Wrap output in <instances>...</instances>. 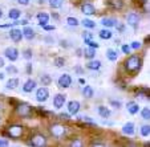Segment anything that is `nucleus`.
<instances>
[{"label":"nucleus","mask_w":150,"mask_h":147,"mask_svg":"<svg viewBox=\"0 0 150 147\" xmlns=\"http://www.w3.org/2000/svg\"><path fill=\"white\" fill-rule=\"evenodd\" d=\"M141 64H142V61L138 56H130L126 61H125L124 65H125V69H126L127 72H136L137 69L141 66Z\"/></svg>","instance_id":"obj_1"},{"label":"nucleus","mask_w":150,"mask_h":147,"mask_svg":"<svg viewBox=\"0 0 150 147\" xmlns=\"http://www.w3.org/2000/svg\"><path fill=\"white\" fill-rule=\"evenodd\" d=\"M16 111L20 117H23V118H29V117H31V113H32V106L28 103H20L16 106Z\"/></svg>","instance_id":"obj_2"},{"label":"nucleus","mask_w":150,"mask_h":147,"mask_svg":"<svg viewBox=\"0 0 150 147\" xmlns=\"http://www.w3.org/2000/svg\"><path fill=\"white\" fill-rule=\"evenodd\" d=\"M7 134L8 136L11 138L16 139V138H20V136L23 135V126H20V124H12L7 129Z\"/></svg>","instance_id":"obj_3"},{"label":"nucleus","mask_w":150,"mask_h":147,"mask_svg":"<svg viewBox=\"0 0 150 147\" xmlns=\"http://www.w3.org/2000/svg\"><path fill=\"white\" fill-rule=\"evenodd\" d=\"M49 130H51L52 135L56 136V138H60V136H62L67 133V127H64L62 124H52Z\"/></svg>","instance_id":"obj_4"},{"label":"nucleus","mask_w":150,"mask_h":147,"mask_svg":"<svg viewBox=\"0 0 150 147\" xmlns=\"http://www.w3.org/2000/svg\"><path fill=\"white\" fill-rule=\"evenodd\" d=\"M29 144H32V146H36V147L45 146V144H47V139H45V136H44V135H41V134H37V135L32 136Z\"/></svg>","instance_id":"obj_5"},{"label":"nucleus","mask_w":150,"mask_h":147,"mask_svg":"<svg viewBox=\"0 0 150 147\" xmlns=\"http://www.w3.org/2000/svg\"><path fill=\"white\" fill-rule=\"evenodd\" d=\"M49 97V91L47 88H40L39 90L36 91V99L39 102H45Z\"/></svg>","instance_id":"obj_6"},{"label":"nucleus","mask_w":150,"mask_h":147,"mask_svg":"<svg viewBox=\"0 0 150 147\" xmlns=\"http://www.w3.org/2000/svg\"><path fill=\"white\" fill-rule=\"evenodd\" d=\"M57 82H59L60 88H69L72 84V77L69 76V74H62V76H60Z\"/></svg>","instance_id":"obj_7"},{"label":"nucleus","mask_w":150,"mask_h":147,"mask_svg":"<svg viewBox=\"0 0 150 147\" xmlns=\"http://www.w3.org/2000/svg\"><path fill=\"white\" fill-rule=\"evenodd\" d=\"M4 54H6V57L9 61H16L17 57H19V52H17L16 48H7Z\"/></svg>","instance_id":"obj_8"},{"label":"nucleus","mask_w":150,"mask_h":147,"mask_svg":"<svg viewBox=\"0 0 150 147\" xmlns=\"http://www.w3.org/2000/svg\"><path fill=\"white\" fill-rule=\"evenodd\" d=\"M80 110V102L79 101H71L68 102V111L69 114H73V115H76L77 113H79Z\"/></svg>","instance_id":"obj_9"},{"label":"nucleus","mask_w":150,"mask_h":147,"mask_svg":"<svg viewBox=\"0 0 150 147\" xmlns=\"http://www.w3.org/2000/svg\"><path fill=\"white\" fill-rule=\"evenodd\" d=\"M9 36H11L12 41H15V43H19L20 40L23 39V32L20 31V29H11V32H9Z\"/></svg>","instance_id":"obj_10"},{"label":"nucleus","mask_w":150,"mask_h":147,"mask_svg":"<svg viewBox=\"0 0 150 147\" xmlns=\"http://www.w3.org/2000/svg\"><path fill=\"white\" fill-rule=\"evenodd\" d=\"M64 103H65V96H64V94H56V97H54V99H53L54 108L61 109L62 106H64Z\"/></svg>","instance_id":"obj_11"},{"label":"nucleus","mask_w":150,"mask_h":147,"mask_svg":"<svg viewBox=\"0 0 150 147\" xmlns=\"http://www.w3.org/2000/svg\"><path fill=\"white\" fill-rule=\"evenodd\" d=\"M81 11H82V13L88 15V16H91V15H94V13H96V8H94L92 4H89V3L82 4Z\"/></svg>","instance_id":"obj_12"},{"label":"nucleus","mask_w":150,"mask_h":147,"mask_svg":"<svg viewBox=\"0 0 150 147\" xmlns=\"http://www.w3.org/2000/svg\"><path fill=\"white\" fill-rule=\"evenodd\" d=\"M139 21V16L137 13H129L127 15V24L132 27H137Z\"/></svg>","instance_id":"obj_13"},{"label":"nucleus","mask_w":150,"mask_h":147,"mask_svg":"<svg viewBox=\"0 0 150 147\" xmlns=\"http://www.w3.org/2000/svg\"><path fill=\"white\" fill-rule=\"evenodd\" d=\"M109 6L112 7L113 9H117V11H120V9L124 8L125 3H124V0H109L108 1Z\"/></svg>","instance_id":"obj_14"},{"label":"nucleus","mask_w":150,"mask_h":147,"mask_svg":"<svg viewBox=\"0 0 150 147\" xmlns=\"http://www.w3.org/2000/svg\"><path fill=\"white\" fill-rule=\"evenodd\" d=\"M37 20H39V25L40 27H44L48 24L49 21V16L47 13H44V12H41V13L37 15Z\"/></svg>","instance_id":"obj_15"},{"label":"nucleus","mask_w":150,"mask_h":147,"mask_svg":"<svg viewBox=\"0 0 150 147\" xmlns=\"http://www.w3.org/2000/svg\"><path fill=\"white\" fill-rule=\"evenodd\" d=\"M35 88H36V81H33V79H28V81L24 84L23 90L25 91V93H31Z\"/></svg>","instance_id":"obj_16"},{"label":"nucleus","mask_w":150,"mask_h":147,"mask_svg":"<svg viewBox=\"0 0 150 147\" xmlns=\"http://www.w3.org/2000/svg\"><path fill=\"white\" fill-rule=\"evenodd\" d=\"M86 68L91 69V70H98V69L101 68V62H100L98 60H92V61H89L88 64H86Z\"/></svg>","instance_id":"obj_17"},{"label":"nucleus","mask_w":150,"mask_h":147,"mask_svg":"<svg viewBox=\"0 0 150 147\" xmlns=\"http://www.w3.org/2000/svg\"><path fill=\"white\" fill-rule=\"evenodd\" d=\"M122 131H124V134H126V135H133V134H134V123L127 122V123L124 126Z\"/></svg>","instance_id":"obj_18"},{"label":"nucleus","mask_w":150,"mask_h":147,"mask_svg":"<svg viewBox=\"0 0 150 147\" xmlns=\"http://www.w3.org/2000/svg\"><path fill=\"white\" fill-rule=\"evenodd\" d=\"M126 108H127V111L130 114H137L139 110V106L136 103V102H129V103L126 105Z\"/></svg>","instance_id":"obj_19"},{"label":"nucleus","mask_w":150,"mask_h":147,"mask_svg":"<svg viewBox=\"0 0 150 147\" xmlns=\"http://www.w3.org/2000/svg\"><path fill=\"white\" fill-rule=\"evenodd\" d=\"M21 32H23V36L25 37V39H28V40H31V39H33L35 37V31L32 28H29V27H25Z\"/></svg>","instance_id":"obj_20"},{"label":"nucleus","mask_w":150,"mask_h":147,"mask_svg":"<svg viewBox=\"0 0 150 147\" xmlns=\"http://www.w3.org/2000/svg\"><path fill=\"white\" fill-rule=\"evenodd\" d=\"M94 54H96V49L92 48V46H88V48L84 49V56L86 58H94Z\"/></svg>","instance_id":"obj_21"},{"label":"nucleus","mask_w":150,"mask_h":147,"mask_svg":"<svg viewBox=\"0 0 150 147\" xmlns=\"http://www.w3.org/2000/svg\"><path fill=\"white\" fill-rule=\"evenodd\" d=\"M116 20L114 19H110V17H105V19H102L101 20V24L104 27H114L116 25Z\"/></svg>","instance_id":"obj_22"},{"label":"nucleus","mask_w":150,"mask_h":147,"mask_svg":"<svg viewBox=\"0 0 150 147\" xmlns=\"http://www.w3.org/2000/svg\"><path fill=\"white\" fill-rule=\"evenodd\" d=\"M20 15H21V12H20L19 9H16V8H12L11 11L8 12V17L9 19H12V20H17L20 17Z\"/></svg>","instance_id":"obj_23"},{"label":"nucleus","mask_w":150,"mask_h":147,"mask_svg":"<svg viewBox=\"0 0 150 147\" xmlns=\"http://www.w3.org/2000/svg\"><path fill=\"white\" fill-rule=\"evenodd\" d=\"M98 114L102 117V118H108L110 115V110L108 108H105V106H100L98 108Z\"/></svg>","instance_id":"obj_24"},{"label":"nucleus","mask_w":150,"mask_h":147,"mask_svg":"<svg viewBox=\"0 0 150 147\" xmlns=\"http://www.w3.org/2000/svg\"><path fill=\"white\" fill-rule=\"evenodd\" d=\"M82 94H84V97H86V98H92V97H93V89H92V86H85V88L82 89Z\"/></svg>","instance_id":"obj_25"},{"label":"nucleus","mask_w":150,"mask_h":147,"mask_svg":"<svg viewBox=\"0 0 150 147\" xmlns=\"http://www.w3.org/2000/svg\"><path fill=\"white\" fill-rule=\"evenodd\" d=\"M16 86H19V79L17 78H11L7 82V88L8 89H15Z\"/></svg>","instance_id":"obj_26"},{"label":"nucleus","mask_w":150,"mask_h":147,"mask_svg":"<svg viewBox=\"0 0 150 147\" xmlns=\"http://www.w3.org/2000/svg\"><path fill=\"white\" fill-rule=\"evenodd\" d=\"M112 32L109 31V29H102L101 32H100V37H101V39H104V40H109L112 37Z\"/></svg>","instance_id":"obj_27"},{"label":"nucleus","mask_w":150,"mask_h":147,"mask_svg":"<svg viewBox=\"0 0 150 147\" xmlns=\"http://www.w3.org/2000/svg\"><path fill=\"white\" fill-rule=\"evenodd\" d=\"M81 23H82V25L86 27V28H89V29H92V28H94V27H96L94 21H92V20H89V19H84Z\"/></svg>","instance_id":"obj_28"},{"label":"nucleus","mask_w":150,"mask_h":147,"mask_svg":"<svg viewBox=\"0 0 150 147\" xmlns=\"http://www.w3.org/2000/svg\"><path fill=\"white\" fill-rule=\"evenodd\" d=\"M106 56H108V58L110 60V61H116V60H117V52L113 51V49H108Z\"/></svg>","instance_id":"obj_29"},{"label":"nucleus","mask_w":150,"mask_h":147,"mask_svg":"<svg viewBox=\"0 0 150 147\" xmlns=\"http://www.w3.org/2000/svg\"><path fill=\"white\" fill-rule=\"evenodd\" d=\"M49 6L52 8H60L62 6V0H49Z\"/></svg>","instance_id":"obj_30"},{"label":"nucleus","mask_w":150,"mask_h":147,"mask_svg":"<svg viewBox=\"0 0 150 147\" xmlns=\"http://www.w3.org/2000/svg\"><path fill=\"white\" fill-rule=\"evenodd\" d=\"M67 21H68V24L69 25H72V27H77L79 25V20L76 19V17H68V19H67Z\"/></svg>","instance_id":"obj_31"},{"label":"nucleus","mask_w":150,"mask_h":147,"mask_svg":"<svg viewBox=\"0 0 150 147\" xmlns=\"http://www.w3.org/2000/svg\"><path fill=\"white\" fill-rule=\"evenodd\" d=\"M64 64H65V60L62 58V57H57V58H54V65L56 66H62L64 65Z\"/></svg>","instance_id":"obj_32"},{"label":"nucleus","mask_w":150,"mask_h":147,"mask_svg":"<svg viewBox=\"0 0 150 147\" xmlns=\"http://www.w3.org/2000/svg\"><path fill=\"white\" fill-rule=\"evenodd\" d=\"M141 134L144 136H149V134H150V127H149V124L147 126H142V129H141Z\"/></svg>","instance_id":"obj_33"},{"label":"nucleus","mask_w":150,"mask_h":147,"mask_svg":"<svg viewBox=\"0 0 150 147\" xmlns=\"http://www.w3.org/2000/svg\"><path fill=\"white\" fill-rule=\"evenodd\" d=\"M142 118H144V119H149L150 118V110H149V108H144V109H142Z\"/></svg>","instance_id":"obj_34"},{"label":"nucleus","mask_w":150,"mask_h":147,"mask_svg":"<svg viewBox=\"0 0 150 147\" xmlns=\"http://www.w3.org/2000/svg\"><path fill=\"white\" fill-rule=\"evenodd\" d=\"M41 82L44 84V85H49L52 82V78L49 76H41Z\"/></svg>","instance_id":"obj_35"},{"label":"nucleus","mask_w":150,"mask_h":147,"mask_svg":"<svg viewBox=\"0 0 150 147\" xmlns=\"http://www.w3.org/2000/svg\"><path fill=\"white\" fill-rule=\"evenodd\" d=\"M85 43L88 44V46H92V48H94V49H97L98 48V44L96 43V41H93V40H86V41H85Z\"/></svg>","instance_id":"obj_36"},{"label":"nucleus","mask_w":150,"mask_h":147,"mask_svg":"<svg viewBox=\"0 0 150 147\" xmlns=\"http://www.w3.org/2000/svg\"><path fill=\"white\" fill-rule=\"evenodd\" d=\"M132 49H139L141 48V43H138V41H134V43H132Z\"/></svg>","instance_id":"obj_37"},{"label":"nucleus","mask_w":150,"mask_h":147,"mask_svg":"<svg viewBox=\"0 0 150 147\" xmlns=\"http://www.w3.org/2000/svg\"><path fill=\"white\" fill-rule=\"evenodd\" d=\"M24 57H25L27 60H29L32 57V52L29 51V49H25V51H24Z\"/></svg>","instance_id":"obj_38"},{"label":"nucleus","mask_w":150,"mask_h":147,"mask_svg":"<svg viewBox=\"0 0 150 147\" xmlns=\"http://www.w3.org/2000/svg\"><path fill=\"white\" fill-rule=\"evenodd\" d=\"M82 37H84V41H86V40H91L92 39V33H89V32H84Z\"/></svg>","instance_id":"obj_39"},{"label":"nucleus","mask_w":150,"mask_h":147,"mask_svg":"<svg viewBox=\"0 0 150 147\" xmlns=\"http://www.w3.org/2000/svg\"><path fill=\"white\" fill-rule=\"evenodd\" d=\"M110 105L116 106V108H121V102L120 101H114V99H110Z\"/></svg>","instance_id":"obj_40"},{"label":"nucleus","mask_w":150,"mask_h":147,"mask_svg":"<svg viewBox=\"0 0 150 147\" xmlns=\"http://www.w3.org/2000/svg\"><path fill=\"white\" fill-rule=\"evenodd\" d=\"M7 72H8V73H17V69L15 68V66H8V68H7Z\"/></svg>","instance_id":"obj_41"},{"label":"nucleus","mask_w":150,"mask_h":147,"mask_svg":"<svg viewBox=\"0 0 150 147\" xmlns=\"http://www.w3.org/2000/svg\"><path fill=\"white\" fill-rule=\"evenodd\" d=\"M122 52L126 54L130 53V46H127V45H122Z\"/></svg>","instance_id":"obj_42"},{"label":"nucleus","mask_w":150,"mask_h":147,"mask_svg":"<svg viewBox=\"0 0 150 147\" xmlns=\"http://www.w3.org/2000/svg\"><path fill=\"white\" fill-rule=\"evenodd\" d=\"M42 28L45 29V31H53V29H54V27H53V25H48V24H47V25H44V27H42Z\"/></svg>","instance_id":"obj_43"},{"label":"nucleus","mask_w":150,"mask_h":147,"mask_svg":"<svg viewBox=\"0 0 150 147\" xmlns=\"http://www.w3.org/2000/svg\"><path fill=\"white\" fill-rule=\"evenodd\" d=\"M0 146H8V141H6V139H0Z\"/></svg>","instance_id":"obj_44"},{"label":"nucleus","mask_w":150,"mask_h":147,"mask_svg":"<svg viewBox=\"0 0 150 147\" xmlns=\"http://www.w3.org/2000/svg\"><path fill=\"white\" fill-rule=\"evenodd\" d=\"M20 4H23V6H28V3H29V0H17Z\"/></svg>","instance_id":"obj_45"},{"label":"nucleus","mask_w":150,"mask_h":147,"mask_svg":"<svg viewBox=\"0 0 150 147\" xmlns=\"http://www.w3.org/2000/svg\"><path fill=\"white\" fill-rule=\"evenodd\" d=\"M60 118L64 119V121H67V119H69V115L68 114H60Z\"/></svg>","instance_id":"obj_46"},{"label":"nucleus","mask_w":150,"mask_h":147,"mask_svg":"<svg viewBox=\"0 0 150 147\" xmlns=\"http://www.w3.org/2000/svg\"><path fill=\"white\" fill-rule=\"evenodd\" d=\"M32 72V66H31V64H28L27 65V73H31Z\"/></svg>","instance_id":"obj_47"},{"label":"nucleus","mask_w":150,"mask_h":147,"mask_svg":"<svg viewBox=\"0 0 150 147\" xmlns=\"http://www.w3.org/2000/svg\"><path fill=\"white\" fill-rule=\"evenodd\" d=\"M72 144H73V146H81V142H80V141H76V142H72Z\"/></svg>","instance_id":"obj_48"},{"label":"nucleus","mask_w":150,"mask_h":147,"mask_svg":"<svg viewBox=\"0 0 150 147\" xmlns=\"http://www.w3.org/2000/svg\"><path fill=\"white\" fill-rule=\"evenodd\" d=\"M3 66H4V60L0 57V68H3Z\"/></svg>","instance_id":"obj_49"},{"label":"nucleus","mask_w":150,"mask_h":147,"mask_svg":"<svg viewBox=\"0 0 150 147\" xmlns=\"http://www.w3.org/2000/svg\"><path fill=\"white\" fill-rule=\"evenodd\" d=\"M20 24H23V25H27V24H28V21H27V20H21V21H20Z\"/></svg>","instance_id":"obj_50"},{"label":"nucleus","mask_w":150,"mask_h":147,"mask_svg":"<svg viewBox=\"0 0 150 147\" xmlns=\"http://www.w3.org/2000/svg\"><path fill=\"white\" fill-rule=\"evenodd\" d=\"M80 84H85V79L84 78H80Z\"/></svg>","instance_id":"obj_51"},{"label":"nucleus","mask_w":150,"mask_h":147,"mask_svg":"<svg viewBox=\"0 0 150 147\" xmlns=\"http://www.w3.org/2000/svg\"><path fill=\"white\" fill-rule=\"evenodd\" d=\"M4 78V74L3 73H0V79H3Z\"/></svg>","instance_id":"obj_52"},{"label":"nucleus","mask_w":150,"mask_h":147,"mask_svg":"<svg viewBox=\"0 0 150 147\" xmlns=\"http://www.w3.org/2000/svg\"><path fill=\"white\" fill-rule=\"evenodd\" d=\"M40 3H44V1H48V0H39Z\"/></svg>","instance_id":"obj_53"},{"label":"nucleus","mask_w":150,"mask_h":147,"mask_svg":"<svg viewBox=\"0 0 150 147\" xmlns=\"http://www.w3.org/2000/svg\"><path fill=\"white\" fill-rule=\"evenodd\" d=\"M3 16V11H1V9H0V17Z\"/></svg>","instance_id":"obj_54"}]
</instances>
